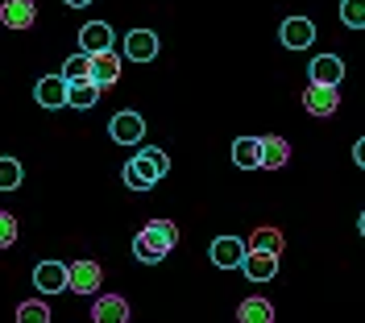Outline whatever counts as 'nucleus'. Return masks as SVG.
Listing matches in <instances>:
<instances>
[{"instance_id":"1","label":"nucleus","mask_w":365,"mask_h":323,"mask_svg":"<svg viewBox=\"0 0 365 323\" xmlns=\"http://www.w3.org/2000/svg\"><path fill=\"white\" fill-rule=\"evenodd\" d=\"M175 245H179V228H175L170 220H150V224L133 236V257L145 261V265H158Z\"/></svg>"},{"instance_id":"2","label":"nucleus","mask_w":365,"mask_h":323,"mask_svg":"<svg viewBox=\"0 0 365 323\" xmlns=\"http://www.w3.org/2000/svg\"><path fill=\"white\" fill-rule=\"evenodd\" d=\"M166 170H170L166 149H158V145H141V154H137L133 162H125L120 174H125V186H133V191H150Z\"/></svg>"},{"instance_id":"3","label":"nucleus","mask_w":365,"mask_h":323,"mask_svg":"<svg viewBox=\"0 0 365 323\" xmlns=\"http://www.w3.org/2000/svg\"><path fill=\"white\" fill-rule=\"evenodd\" d=\"M303 108L312 116H332L341 108V88H336V83H312V88L303 92Z\"/></svg>"},{"instance_id":"4","label":"nucleus","mask_w":365,"mask_h":323,"mask_svg":"<svg viewBox=\"0 0 365 323\" xmlns=\"http://www.w3.org/2000/svg\"><path fill=\"white\" fill-rule=\"evenodd\" d=\"M108 137H113L116 145H141V137H145L141 112H116L113 125H108Z\"/></svg>"},{"instance_id":"5","label":"nucleus","mask_w":365,"mask_h":323,"mask_svg":"<svg viewBox=\"0 0 365 323\" xmlns=\"http://www.w3.org/2000/svg\"><path fill=\"white\" fill-rule=\"evenodd\" d=\"M245 253H250V245H241L237 236H216L212 240V265L216 270H241Z\"/></svg>"},{"instance_id":"6","label":"nucleus","mask_w":365,"mask_h":323,"mask_svg":"<svg viewBox=\"0 0 365 323\" xmlns=\"http://www.w3.org/2000/svg\"><path fill=\"white\" fill-rule=\"evenodd\" d=\"M67 282H71V265H63V261H42V265L34 270V286H38L42 295L67 290Z\"/></svg>"},{"instance_id":"7","label":"nucleus","mask_w":365,"mask_h":323,"mask_svg":"<svg viewBox=\"0 0 365 323\" xmlns=\"http://www.w3.org/2000/svg\"><path fill=\"white\" fill-rule=\"evenodd\" d=\"M91 83H100V92L104 88H116L120 83V58H116L113 50H96L91 54Z\"/></svg>"},{"instance_id":"8","label":"nucleus","mask_w":365,"mask_h":323,"mask_svg":"<svg viewBox=\"0 0 365 323\" xmlns=\"http://www.w3.org/2000/svg\"><path fill=\"white\" fill-rule=\"evenodd\" d=\"M67 92H71V83L63 75H42L38 88H34V100L42 108H67Z\"/></svg>"},{"instance_id":"9","label":"nucleus","mask_w":365,"mask_h":323,"mask_svg":"<svg viewBox=\"0 0 365 323\" xmlns=\"http://www.w3.org/2000/svg\"><path fill=\"white\" fill-rule=\"evenodd\" d=\"M100 282H104L100 261H75V265H71L67 290H75V295H96V290H100Z\"/></svg>"},{"instance_id":"10","label":"nucleus","mask_w":365,"mask_h":323,"mask_svg":"<svg viewBox=\"0 0 365 323\" xmlns=\"http://www.w3.org/2000/svg\"><path fill=\"white\" fill-rule=\"evenodd\" d=\"M278 38H282L287 50H307L312 42H316V25L307 21V17H287L282 29H278Z\"/></svg>"},{"instance_id":"11","label":"nucleus","mask_w":365,"mask_h":323,"mask_svg":"<svg viewBox=\"0 0 365 323\" xmlns=\"http://www.w3.org/2000/svg\"><path fill=\"white\" fill-rule=\"evenodd\" d=\"M125 54H129L133 63H154V58H158V33H150V29L125 33Z\"/></svg>"},{"instance_id":"12","label":"nucleus","mask_w":365,"mask_h":323,"mask_svg":"<svg viewBox=\"0 0 365 323\" xmlns=\"http://www.w3.org/2000/svg\"><path fill=\"white\" fill-rule=\"evenodd\" d=\"M241 270L250 282H270L278 274V253H266V249H250L245 261H241Z\"/></svg>"},{"instance_id":"13","label":"nucleus","mask_w":365,"mask_h":323,"mask_svg":"<svg viewBox=\"0 0 365 323\" xmlns=\"http://www.w3.org/2000/svg\"><path fill=\"white\" fill-rule=\"evenodd\" d=\"M116 33L108 21H88L83 29H79V50H88V54H96V50H113Z\"/></svg>"},{"instance_id":"14","label":"nucleus","mask_w":365,"mask_h":323,"mask_svg":"<svg viewBox=\"0 0 365 323\" xmlns=\"http://www.w3.org/2000/svg\"><path fill=\"white\" fill-rule=\"evenodd\" d=\"M38 17V4L34 0H4L0 4V21L9 25V29H29Z\"/></svg>"},{"instance_id":"15","label":"nucleus","mask_w":365,"mask_h":323,"mask_svg":"<svg viewBox=\"0 0 365 323\" xmlns=\"http://www.w3.org/2000/svg\"><path fill=\"white\" fill-rule=\"evenodd\" d=\"M91 319L96 323H125L129 319V302L120 299V295H100L96 307H91Z\"/></svg>"},{"instance_id":"16","label":"nucleus","mask_w":365,"mask_h":323,"mask_svg":"<svg viewBox=\"0 0 365 323\" xmlns=\"http://www.w3.org/2000/svg\"><path fill=\"white\" fill-rule=\"evenodd\" d=\"M344 79V63L336 54H319L312 58V83H341Z\"/></svg>"},{"instance_id":"17","label":"nucleus","mask_w":365,"mask_h":323,"mask_svg":"<svg viewBox=\"0 0 365 323\" xmlns=\"http://www.w3.org/2000/svg\"><path fill=\"white\" fill-rule=\"evenodd\" d=\"M96 100H100V83H91V79H79V83H71L67 108H75V112H88V108H96Z\"/></svg>"},{"instance_id":"18","label":"nucleus","mask_w":365,"mask_h":323,"mask_svg":"<svg viewBox=\"0 0 365 323\" xmlns=\"http://www.w3.org/2000/svg\"><path fill=\"white\" fill-rule=\"evenodd\" d=\"M232 162H237L241 170L262 166V137H237L232 141Z\"/></svg>"},{"instance_id":"19","label":"nucleus","mask_w":365,"mask_h":323,"mask_svg":"<svg viewBox=\"0 0 365 323\" xmlns=\"http://www.w3.org/2000/svg\"><path fill=\"white\" fill-rule=\"evenodd\" d=\"M291 162V145L282 137H262V166L266 170H282Z\"/></svg>"},{"instance_id":"20","label":"nucleus","mask_w":365,"mask_h":323,"mask_svg":"<svg viewBox=\"0 0 365 323\" xmlns=\"http://www.w3.org/2000/svg\"><path fill=\"white\" fill-rule=\"evenodd\" d=\"M237 319L241 323H270L274 319V307L266 299H245L237 307Z\"/></svg>"},{"instance_id":"21","label":"nucleus","mask_w":365,"mask_h":323,"mask_svg":"<svg viewBox=\"0 0 365 323\" xmlns=\"http://www.w3.org/2000/svg\"><path fill=\"white\" fill-rule=\"evenodd\" d=\"M88 75H91V54L88 50L71 54L67 63H63V79H67V83H79V79H88Z\"/></svg>"},{"instance_id":"22","label":"nucleus","mask_w":365,"mask_h":323,"mask_svg":"<svg viewBox=\"0 0 365 323\" xmlns=\"http://www.w3.org/2000/svg\"><path fill=\"white\" fill-rule=\"evenodd\" d=\"M21 186V162L0 158V191H17Z\"/></svg>"},{"instance_id":"23","label":"nucleus","mask_w":365,"mask_h":323,"mask_svg":"<svg viewBox=\"0 0 365 323\" xmlns=\"http://www.w3.org/2000/svg\"><path fill=\"white\" fill-rule=\"evenodd\" d=\"M341 21L349 29H365V0H341Z\"/></svg>"},{"instance_id":"24","label":"nucleus","mask_w":365,"mask_h":323,"mask_svg":"<svg viewBox=\"0 0 365 323\" xmlns=\"http://www.w3.org/2000/svg\"><path fill=\"white\" fill-rule=\"evenodd\" d=\"M250 249H266V253H278L282 249V232L278 228H257L250 240Z\"/></svg>"},{"instance_id":"25","label":"nucleus","mask_w":365,"mask_h":323,"mask_svg":"<svg viewBox=\"0 0 365 323\" xmlns=\"http://www.w3.org/2000/svg\"><path fill=\"white\" fill-rule=\"evenodd\" d=\"M17 319L21 323H46L50 319V307H46V302H21V307H17Z\"/></svg>"},{"instance_id":"26","label":"nucleus","mask_w":365,"mask_h":323,"mask_svg":"<svg viewBox=\"0 0 365 323\" xmlns=\"http://www.w3.org/2000/svg\"><path fill=\"white\" fill-rule=\"evenodd\" d=\"M13 245H17V220L0 211V249H13Z\"/></svg>"},{"instance_id":"27","label":"nucleus","mask_w":365,"mask_h":323,"mask_svg":"<svg viewBox=\"0 0 365 323\" xmlns=\"http://www.w3.org/2000/svg\"><path fill=\"white\" fill-rule=\"evenodd\" d=\"M353 162H357V166H361V170H365V137L357 141V145H353Z\"/></svg>"},{"instance_id":"28","label":"nucleus","mask_w":365,"mask_h":323,"mask_svg":"<svg viewBox=\"0 0 365 323\" xmlns=\"http://www.w3.org/2000/svg\"><path fill=\"white\" fill-rule=\"evenodd\" d=\"M71 9H83V4H91V0H67Z\"/></svg>"},{"instance_id":"29","label":"nucleus","mask_w":365,"mask_h":323,"mask_svg":"<svg viewBox=\"0 0 365 323\" xmlns=\"http://www.w3.org/2000/svg\"><path fill=\"white\" fill-rule=\"evenodd\" d=\"M361 236H365V211H361Z\"/></svg>"}]
</instances>
